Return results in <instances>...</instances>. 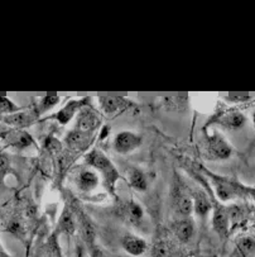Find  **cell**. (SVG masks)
<instances>
[{
  "instance_id": "6da1fadb",
  "label": "cell",
  "mask_w": 255,
  "mask_h": 257,
  "mask_svg": "<svg viewBox=\"0 0 255 257\" xmlns=\"http://www.w3.org/2000/svg\"><path fill=\"white\" fill-rule=\"evenodd\" d=\"M86 162L101 174L106 188L113 194L115 191V184L119 179V174L113 162L109 160V157L105 156L104 152L94 150L86 156Z\"/></svg>"
},
{
  "instance_id": "7a4b0ae2",
  "label": "cell",
  "mask_w": 255,
  "mask_h": 257,
  "mask_svg": "<svg viewBox=\"0 0 255 257\" xmlns=\"http://www.w3.org/2000/svg\"><path fill=\"white\" fill-rule=\"evenodd\" d=\"M206 175L210 178L215 193L221 202H231L235 199H242L241 196V183L226 176L215 175L211 171L206 170Z\"/></svg>"
},
{
  "instance_id": "3957f363",
  "label": "cell",
  "mask_w": 255,
  "mask_h": 257,
  "mask_svg": "<svg viewBox=\"0 0 255 257\" xmlns=\"http://www.w3.org/2000/svg\"><path fill=\"white\" fill-rule=\"evenodd\" d=\"M205 155L208 160L224 161L231 157L232 149L224 136L220 133H212L206 137Z\"/></svg>"
},
{
  "instance_id": "277c9868",
  "label": "cell",
  "mask_w": 255,
  "mask_h": 257,
  "mask_svg": "<svg viewBox=\"0 0 255 257\" xmlns=\"http://www.w3.org/2000/svg\"><path fill=\"white\" fill-rule=\"evenodd\" d=\"M142 136L132 131H121L114 138V150L119 155L133 154L135 150L142 146Z\"/></svg>"
},
{
  "instance_id": "5b68a950",
  "label": "cell",
  "mask_w": 255,
  "mask_h": 257,
  "mask_svg": "<svg viewBox=\"0 0 255 257\" xmlns=\"http://www.w3.org/2000/svg\"><path fill=\"white\" fill-rule=\"evenodd\" d=\"M244 114L239 110H224L218 113L208 122V124H217L230 131L240 130L245 124Z\"/></svg>"
},
{
  "instance_id": "8992f818",
  "label": "cell",
  "mask_w": 255,
  "mask_h": 257,
  "mask_svg": "<svg viewBox=\"0 0 255 257\" xmlns=\"http://www.w3.org/2000/svg\"><path fill=\"white\" fill-rule=\"evenodd\" d=\"M99 124H100V118L94 109L89 108L87 105H84L80 109L77 113V131L84 133H91L99 127Z\"/></svg>"
},
{
  "instance_id": "52a82bcc",
  "label": "cell",
  "mask_w": 255,
  "mask_h": 257,
  "mask_svg": "<svg viewBox=\"0 0 255 257\" xmlns=\"http://www.w3.org/2000/svg\"><path fill=\"white\" fill-rule=\"evenodd\" d=\"M212 227L221 238H225V237L229 236L230 222L229 214H227V207H224L221 204H216L213 207Z\"/></svg>"
},
{
  "instance_id": "ba28073f",
  "label": "cell",
  "mask_w": 255,
  "mask_h": 257,
  "mask_svg": "<svg viewBox=\"0 0 255 257\" xmlns=\"http://www.w3.org/2000/svg\"><path fill=\"white\" fill-rule=\"evenodd\" d=\"M121 246L132 256H142L147 251V242L135 234H125L121 239Z\"/></svg>"
},
{
  "instance_id": "9c48e42d",
  "label": "cell",
  "mask_w": 255,
  "mask_h": 257,
  "mask_svg": "<svg viewBox=\"0 0 255 257\" xmlns=\"http://www.w3.org/2000/svg\"><path fill=\"white\" fill-rule=\"evenodd\" d=\"M173 232L177 238L182 242H188L195 233V224L188 217H183L173 223Z\"/></svg>"
},
{
  "instance_id": "30bf717a",
  "label": "cell",
  "mask_w": 255,
  "mask_h": 257,
  "mask_svg": "<svg viewBox=\"0 0 255 257\" xmlns=\"http://www.w3.org/2000/svg\"><path fill=\"white\" fill-rule=\"evenodd\" d=\"M98 100L100 108L106 114H115L132 104L130 100H126L124 98H116V96H100Z\"/></svg>"
},
{
  "instance_id": "8fae6325",
  "label": "cell",
  "mask_w": 255,
  "mask_h": 257,
  "mask_svg": "<svg viewBox=\"0 0 255 257\" xmlns=\"http://www.w3.org/2000/svg\"><path fill=\"white\" fill-rule=\"evenodd\" d=\"M99 175L91 170L81 171L77 176V188L82 193H91L92 190L98 188Z\"/></svg>"
},
{
  "instance_id": "7c38bea8",
  "label": "cell",
  "mask_w": 255,
  "mask_h": 257,
  "mask_svg": "<svg viewBox=\"0 0 255 257\" xmlns=\"http://www.w3.org/2000/svg\"><path fill=\"white\" fill-rule=\"evenodd\" d=\"M174 207L177 212H179V214L188 217L193 210V199L186 191L178 189L174 193Z\"/></svg>"
},
{
  "instance_id": "4fadbf2b",
  "label": "cell",
  "mask_w": 255,
  "mask_h": 257,
  "mask_svg": "<svg viewBox=\"0 0 255 257\" xmlns=\"http://www.w3.org/2000/svg\"><path fill=\"white\" fill-rule=\"evenodd\" d=\"M84 105H86V103L84 100H71L65 108H62L58 111L56 118H57V120L61 124H66V123H69L79 113V110Z\"/></svg>"
},
{
  "instance_id": "5bb4252c",
  "label": "cell",
  "mask_w": 255,
  "mask_h": 257,
  "mask_svg": "<svg viewBox=\"0 0 255 257\" xmlns=\"http://www.w3.org/2000/svg\"><path fill=\"white\" fill-rule=\"evenodd\" d=\"M227 214H229L230 225L236 227L237 224H241L249 218L250 212L245 205L231 204L230 207H227Z\"/></svg>"
},
{
  "instance_id": "9a60e30c",
  "label": "cell",
  "mask_w": 255,
  "mask_h": 257,
  "mask_svg": "<svg viewBox=\"0 0 255 257\" xmlns=\"http://www.w3.org/2000/svg\"><path fill=\"white\" fill-rule=\"evenodd\" d=\"M211 208H212V205H211L208 196L203 191H196L195 198H193V209L196 210V213L201 217H205L210 212Z\"/></svg>"
},
{
  "instance_id": "2e32d148",
  "label": "cell",
  "mask_w": 255,
  "mask_h": 257,
  "mask_svg": "<svg viewBox=\"0 0 255 257\" xmlns=\"http://www.w3.org/2000/svg\"><path fill=\"white\" fill-rule=\"evenodd\" d=\"M89 133L80 132V131H74V132H71L67 136V142L75 150L85 149L89 145Z\"/></svg>"
},
{
  "instance_id": "e0dca14e",
  "label": "cell",
  "mask_w": 255,
  "mask_h": 257,
  "mask_svg": "<svg viewBox=\"0 0 255 257\" xmlns=\"http://www.w3.org/2000/svg\"><path fill=\"white\" fill-rule=\"evenodd\" d=\"M60 229L65 233L72 234L76 231V222L74 219V214L70 209L63 210L62 215L60 218Z\"/></svg>"
},
{
  "instance_id": "ac0fdd59",
  "label": "cell",
  "mask_w": 255,
  "mask_h": 257,
  "mask_svg": "<svg viewBox=\"0 0 255 257\" xmlns=\"http://www.w3.org/2000/svg\"><path fill=\"white\" fill-rule=\"evenodd\" d=\"M129 184L132 185V188H134L138 191H145L148 189L147 178H145L144 173L138 169L132 170L129 175Z\"/></svg>"
},
{
  "instance_id": "d6986e66",
  "label": "cell",
  "mask_w": 255,
  "mask_h": 257,
  "mask_svg": "<svg viewBox=\"0 0 255 257\" xmlns=\"http://www.w3.org/2000/svg\"><path fill=\"white\" fill-rule=\"evenodd\" d=\"M173 254V248L169 242L159 241L154 244L152 256L153 257H172Z\"/></svg>"
},
{
  "instance_id": "ffe728a7",
  "label": "cell",
  "mask_w": 255,
  "mask_h": 257,
  "mask_svg": "<svg viewBox=\"0 0 255 257\" xmlns=\"http://www.w3.org/2000/svg\"><path fill=\"white\" fill-rule=\"evenodd\" d=\"M239 248L245 256H254L255 239L252 237H242V238L239 239Z\"/></svg>"
},
{
  "instance_id": "44dd1931",
  "label": "cell",
  "mask_w": 255,
  "mask_h": 257,
  "mask_svg": "<svg viewBox=\"0 0 255 257\" xmlns=\"http://www.w3.org/2000/svg\"><path fill=\"white\" fill-rule=\"evenodd\" d=\"M4 120H6V123H11V124L13 125H27L31 122V118H29V115H27V114L18 113V111H17V113L7 117Z\"/></svg>"
},
{
  "instance_id": "7402d4cb",
  "label": "cell",
  "mask_w": 255,
  "mask_h": 257,
  "mask_svg": "<svg viewBox=\"0 0 255 257\" xmlns=\"http://www.w3.org/2000/svg\"><path fill=\"white\" fill-rule=\"evenodd\" d=\"M143 213H144L143 208L138 203L130 202L128 204V215H129L130 220H133V222H139L143 218Z\"/></svg>"
},
{
  "instance_id": "603a6c76",
  "label": "cell",
  "mask_w": 255,
  "mask_h": 257,
  "mask_svg": "<svg viewBox=\"0 0 255 257\" xmlns=\"http://www.w3.org/2000/svg\"><path fill=\"white\" fill-rule=\"evenodd\" d=\"M18 106L6 96H0V113H17Z\"/></svg>"
},
{
  "instance_id": "cb8c5ba5",
  "label": "cell",
  "mask_w": 255,
  "mask_h": 257,
  "mask_svg": "<svg viewBox=\"0 0 255 257\" xmlns=\"http://www.w3.org/2000/svg\"><path fill=\"white\" fill-rule=\"evenodd\" d=\"M58 100H60L58 96H46V98H43V101H41V109H42V111L48 110L52 106H55L58 103Z\"/></svg>"
},
{
  "instance_id": "d4e9b609",
  "label": "cell",
  "mask_w": 255,
  "mask_h": 257,
  "mask_svg": "<svg viewBox=\"0 0 255 257\" xmlns=\"http://www.w3.org/2000/svg\"><path fill=\"white\" fill-rule=\"evenodd\" d=\"M241 196L242 199H249L251 202H255V188L241 184Z\"/></svg>"
},
{
  "instance_id": "484cf974",
  "label": "cell",
  "mask_w": 255,
  "mask_h": 257,
  "mask_svg": "<svg viewBox=\"0 0 255 257\" xmlns=\"http://www.w3.org/2000/svg\"><path fill=\"white\" fill-rule=\"evenodd\" d=\"M8 167H9V164L7 157L3 156V155H0V179H3V176L6 175Z\"/></svg>"
},
{
  "instance_id": "4316f807",
  "label": "cell",
  "mask_w": 255,
  "mask_h": 257,
  "mask_svg": "<svg viewBox=\"0 0 255 257\" xmlns=\"http://www.w3.org/2000/svg\"><path fill=\"white\" fill-rule=\"evenodd\" d=\"M91 257H106V256L99 248H92Z\"/></svg>"
},
{
  "instance_id": "83f0119b",
  "label": "cell",
  "mask_w": 255,
  "mask_h": 257,
  "mask_svg": "<svg viewBox=\"0 0 255 257\" xmlns=\"http://www.w3.org/2000/svg\"><path fill=\"white\" fill-rule=\"evenodd\" d=\"M0 257H11V256H9L8 252L4 249L3 244H2V243H0Z\"/></svg>"
},
{
  "instance_id": "f1b7e54d",
  "label": "cell",
  "mask_w": 255,
  "mask_h": 257,
  "mask_svg": "<svg viewBox=\"0 0 255 257\" xmlns=\"http://www.w3.org/2000/svg\"><path fill=\"white\" fill-rule=\"evenodd\" d=\"M252 122H254V124H255V109H254V111H252Z\"/></svg>"
}]
</instances>
